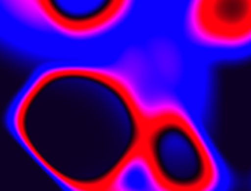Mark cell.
Masks as SVG:
<instances>
[{
	"label": "cell",
	"instance_id": "obj_5",
	"mask_svg": "<svg viewBox=\"0 0 251 191\" xmlns=\"http://www.w3.org/2000/svg\"><path fill=\"white\" fill-rule=\"evenodd\" d=\"M138 191H140V190H138Z\"/></svg>",
	"mask_w": 251,
	"mask_h": 191
},
{
	"label": "cell",
	"instance_id": "obj_1",
	"mask_svg": "<svg viewBox=\"0 0 251 191\" xmlns=\"http://www.w3.org/2000/svg\"><path fill=\"white\" fill-rule=\"evenodd\" d=\"M162 50L150 31L112 55L46 59L9 105L10 136L62 191H137Z\"/></svg>",
	"mask_w": 251,
	"mask_h": 191
},
{
	"label": "cell",
	"instance_id": "obj_3",
	"mask_svg": "<svg viewBox=\"0 0 251 191\" xmlns=\"http://www.w3.org/2000/svg\"><path fill=\"white\" fill-rule=\"evenodd\" d=\"M156 10L134 0H0V40L47 59L104 56L147 35Z\"/></svg>",
	"mask_w": 251,
	"mask_h": 191
},
{
	"label": "cell",
	"instance_id": "obj_2",
	"mask_svg": "<svg viewBox=\"0 0 251 191\" xmlns=\"http://www.w3.org/2000/svg\"><path fill=\"white\" fill-rule=\"evenodd\" d=\"M193 66L162 74L151 90L135 168L140 191H229L231 174L204 119Z\"/></svg>",
	"mask_w": 251,
	"mask_h": 191
},
{
	"label": "cell",
	"instance_id": "obj_4",
	"mask_svg": "<svg viewBox=\"0 0 251 191\" xmlns=\"http://www.w3.org/2000/svg\"><path fill=\"white\" fill-rule=\"evenodd\" d=\"M156 28L201 71L251 56V0L159 1Z\"/></svg>",
	"mask_w": 251,
	"mask_h": 191
}]
</instances>
